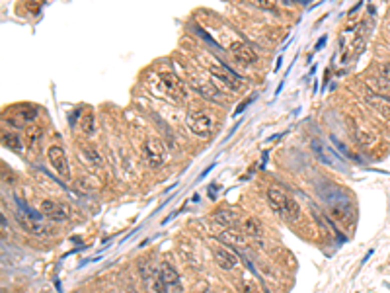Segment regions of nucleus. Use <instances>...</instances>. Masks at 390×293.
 Masks as SVG:
<instances>
[{
    "mask_svg": "<svg viewBox=\"0 0 390 293\" xmlns=\"http://www.w3.org/2000/svg\"><path fill=\"white\" fill-rule=\"evenodd\" d=\"M185 127L197 139H209L213 133V119L205 111H189L185 115Z\"/></svg>",
    "mask_w": 390,
    "mask_h": 293,
    "instance_id": "f257e3e1",
    "label": "nucleus"
},
{
    "mask_svg": "<svg viewBox=\"0 0 390 293\" xmlns=\"http://www.w3.org/2000/svg\"><path fill=\"white\" fill-rule=\"evenodd\" d=\"M142 151H144V159H146V163H148L150 168H160L164 165V161H166V146H164V143L160 139H156V137L146 139Z\"/></svg>",
    "mask_w": 390,
    "mask_h": 293,
    "instance_id": "f03ea898",
    "label": "nucleus"
},
{
    "mask_svg": "<svg viewBox=\"0 0 390 293\" xmlns=\"http://www.w3.org/2000/svg\"><path fill=\"white\" fill-rule=\"evenodd\" d=\"M47 161L53 168L55 172L63 178H69L71 176V168H69V159H67V153L61 145H51L47 149Z\"/></svg>",
    "mask_w": 390,
    "mask_h": 293,
    "instance_id": "7ed1b4c3",
    "label": "nucleus"
},
{
    "mask_svg": "<svg viewBox=\"0 0 390 293\" xmlns=\"http://www.w3.org/2000/svg\"><path fill=\"white\" fill-rule=\"evenodd\" d=\"M231 53L240 65H254L256 59H258L256 51L250 47L246 41H234L231 45Z\"/></svg>",
    "mask_w": 390,
    "mask_h": 293,
    "instance_id": "20e7f679",
    "label": "nucleus"
},
{
    "mask_svg": "<svg viewBox=\"0 0 390 293\" xmlns=\"http://www.w3.org/2000/svg\"><path fill=\"white\" fill-rule=\"evenodd\" d=\"M215 262L223 272H232L238 264V258L229 248H217L215 250Z\"/></svg>",
    "mask_w": 390,
    "mask_h": 293,
    "instance_id": "39448f33",
    "label": "nucleus"
},
{
    "mask_svg": "<svg viewBox=\"0 0 390 293\" xmlns=\"http://www.w3.org/2000/svg\"><path fill=\"white\" fill-rule=\"evenodd\" d=\"M160 82L162 86L166 88V92H170L172 96H185V90H183V82L177 78L176 74L172 73H160Z\"/></svg>",
    "mask_w": 390,
    "mask_h": 293,
    "instance_id": "423d86ee",
    "label": "nucleus"
},
{
    "mask_svg": "<svg viewBox=\"0 0 390 293\" xmlns=\"http://www.w3.org/2000/svg\"><path fill=\"white\" fill-rule=\"evenodd\" d=\"M267 198V205L269 209H273L275 213H283L285 211V203H287V196H285L281 190L277 188H269L266 194Z\"/></svg>",
    "mask_w": 390,
    "mask_h": 293,
    "instance_id": "0eeeda50",
    "label": "nucleus"
},
{
    "mask_svg": "<svg viewBox=\"0 0 390 293\" xmlns=\"http://www.w3.org/2000/svg\"><path fill=\"white\" fill-rule=\"evenodd\" d=\"M213 221L217 225L225 227V229H232L238 223V213H234L231 209H221L213 215Z\"/></svg>",
    "mask_w": 390,
    "mask_h": 293,
    "instance_id": "6e6552de",
    "label": "nucleus"
},
{
    "mask_svg": "<svg viewBox=\"0 0 390 293\" xmlns=\"http://www.w3.org/2000/svg\"><path fill=\"white\" fill-rule=\"evenodd\" d=\"M246 233H242V231H236V229H225L223 233H221V240L223 242H227V244H234V246H244L246 244Z\"/></svg>",
    "mask_w": 390,
    "mask_h": 293,
    "instance_id": "1a4fd4ad",
    "label": "nucleus"
},
{
    "mask_svg": "<svg viewBox=\"0 0 390 293\" xmlns=\"http://www.w3.org/2000/svg\"><path fill=\"white\" fill-rule=\"evenodd\" d=\"M158 275L162 277V281H164L166 285H170V287H176V285H179V274H177L176 270H174L168 262H164V264L160 266Z\"/></svg>",
    "mask_w": 390,
    "mask_h": 293,
    "instance_id": "9d476101",
    "label": "nucleus"
},
{
    "mask_svg": "<svg viewBox=\"0 0 390 293\" xmlns=\"http://www.w3.org/2000/svg\"><path fill=\"white\" fill-rule=\"evenodd\" d=\"M78 129H80V133H84L86 137L94 135V131H96V117H94V113H92V111H84V113L80 115Z\"/></svg>",
    "mask_w": 390,
    "mask_h": 293,
    "instance_id": "9b49d317",
    "label": "nucleus"
},
{
    "mask_svg": "<svg viewBox=\"0 0 390 293\" xmlns=\"http://www.w3.org/2000/svg\"><path fill=\"white\" fill-rule=\"evenodd\" d=\"M242 231L248 237H260L262 231H264V227H262V223L256 219V217H246V219L242 221Z\"/></svg>",
    "mask_w": 390,
    "mask_h": 293,
    "instance_id": "f8f14e48",
    "label": "nucleus"
},
{
    "mask_svg": "<svg viewBox=\"0 0 390 293\" xmlns=\"http://www.w3.org/2000/svg\"><path fill=\"white\" fill-rule=\"evenodd\" d=\"M355 137H357V141H359V145L361 146H372L376 143V135L372 133L371 129H365V127H359L355 131Z\"/></svg>",
    "mask_w": 390,
    "mask_h": 293,
    "instance_id": "ddd939ff",
    "label": "nucleus"
},
{
    "mask_svg": "<svg viewBox=\"0 0 390 293\" xmlns=\"http://www.w3.org/2000/svg\"><path fill=\"white\" fill-rule=\"evenodd\" d=\"M2 145L12 149V151H20L22 149V137L14 131H2Z\"/></svg>",
    "mask_w": 390,
    "mask_h": 293,
    "instance_id": "4468645a",
    "label": "nucleus"
},
{
    "mask_svg": "<svg viewBox=\"0 0 390 293\" xmlns=\"http://www.w3.org/2000/svg\"><path fill=\"white\" fill-rule=\"evenodd\" d=\"M283 215L289 221H299V217H301V205H299V202L293 200V198H287Z\"/></svg>",
    "mask_w": 390,
    "mask_h": 293,
    "instance_id": "2eb2a0df",
    "label": "nucleus"
},
{
    "mask_svg": "<svg viewBox=\"0 0 390 293\" xmlns=\"http://www.w3.org/2000/svg\"><path fill=\"white\" fill-rule=\"evenodd\" d=\"M82 155H84V157H86V161H88V163H92L94 166H102V165H104V159H102V155H100L98 146L84 145V146H82Z\"/></svg>",
    "mask_w": 390,
    "mask_h": 293,
    "instance_id": "dca6fc26",
    "label": "nucleus"
},
{
    "mask_svg": "<svg viewBox=\"0 0 390 293\" xmlns=\"http://www.w3.org/2000/svg\"><path fill=\"white\" fill-rule=\"evenodd\" d=\"M367 102H369L372 108L376 110V113H378L380 117H386V119H390V104L384 100V98H382V100H380V98H369Z\"/></svg>",
    "mask_w": 390,
    "mask_h": 293,
    "instance_id": "f3484780",
    "label": "nucleus"
},
{
    "mask_svg": "<svg viewBox=\"0 0 390 293\" xmlns=\"http://www.w3.org/2000/svg\"><path fill=\"white\" fill-rule=\"evenodd\" d=\"M72 211L69 205H65V203H57V207L53 209V213L49 215V219L51 221H67L71 219Z\"/></svg>",
    "mask_w": 390,
    "mask_h": 293,
    "instance_id": "a211bd4d",
    "label": "nucleus"
},
{
    "mask_svg": "<svg viewBox=\"0 0 390 293\" xmlns=\"http://www.w3.org/2000/svg\"><path fill=\"white\" fill-rule=\"evenodd\" d=\"M193 88L201 92L203 96H207V98H217L219 96V90H217V86L215 84H209V82H201V80H195L193 78Z\"/></svg>",
    "mask_w": 390,
    "mask_h": 293,
    "instance_id": "6ab92c4d",
    "label": "nucleus"
},
{
    "mask_svg": "<svg viewBox=\"0 0 390 293\" xmlns=\"http://www.w3.org/2000/svg\"><path fill=\"white\" fill-rule=\"evenodd\" d=\"M16 219H18L22 229H26V231H30V233H34V235H43V233H45V229H43L41 225L34 223V221H28L26 217H22V215H16Z\"/></svg>",
    "mask_w": 390,
    "mask_h": 293,
    "instance_id": "aec40b11",
    "label": "nucleus"
},
{
    "mask_svg": "<svg viewBox=\"0 0 390 293\" xmlns=\"http://www.w3.org/2000/svg\"><path fill=\"white\" fill-rule=\"evenodd\" d=\"M24 135H26V145H28V149H34V146L39 143V139H41V129L39 127H28Z\"/></svg>",
    "mask_w": 390,
    "mask_h": 293,
    "instance_id": "412c9836",
    "label": "nucleus"
},
{
    "mask_svg": "<svg viewBox=\"0 0 390 293\" xmlns=\"http://www.w3.org/2000/svg\"><path fill=\"white\" fill-rule=\"evenodd\" d=\"M37 117V110L34 106H22L20 108V119L22 121H34Z\"/></svg>",
    "mask_w": 390,
    "mask_h": 293,
    "instance_id": "4be33fe9",
    "label": "nucleus"
},
{
    "mask_svg": "<svg viewBox=\"0 0 390 293\" xmlns=\"http://www.w3.org/2000/svg\"><path fill=\"white\" fill-rule=\"evenodd\" d=\"M57 207V203L51 202V200H43V202L39 203V209H41V213H45L47 217L53 213V209Z\"/></svg>",
    "mask_w": 390,
    "mask_h": 293,
    "instance_id": "5701e85b",
    "label": "nucleus"
},
{
    "mask_svg": "<svg viewBox=\"0 0 390 293\" xmlns=\"http://www.w3.org/2000/svg\"><path fill=\"white\" fill-rule=\"evenodd\" d=\"M363 43H365V37L361 36V34H357L353 39V47H351V53H359L361 49H363Z\"/></svg>",
    "mask_w": 390,
    "mask_h": 293,
    "instance_id": "b1692460",
    "label": "nucleus"
},
{
    "mask_svg": "<svg viewBox=\"0 0 390 293\" xmlns=\"http://www.w3.org/2000/svg\"><path fill=\"white\" fill-rule=\"evenodd\" d=\"M256 4L262 8V10H273L277 6V0H256Z\"/></svg>",
    "mask_w": 390,
    "mask_h": 293,
    "instance_id": "393cba45",
    "label": "nucleus"
},
{
    "mask_svg": "<svg viewBox=\"0 0 390 293\" xmlns=\"http://www.w3.org/2000/svg\"><path fill=\"white\" fill-rule=\"evenodd\" d=\"M380 76H382L386 82H390V63H384V65L380 67Z\"/></svg>",
    "mask_w": 390,
    "mask_h": 293,
    "instance_id": "a878e982",
    "label": "nucleus"
},
{
    "mask_svg": "<svg viewBox=\"0 0 390 293\" xmlns=\"http://www.w3.org/2000/svg\"><path fill=\"white\" fill-rule=\"evenodd\" d=\"M213 293H217V291H213Z\"/></svg>",
    "mask_w": 390,
    "mask_h": 293,
    "instance_id": "bb28decb",
    "label": "nucleus"
}]
</instances>
